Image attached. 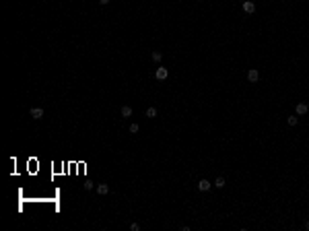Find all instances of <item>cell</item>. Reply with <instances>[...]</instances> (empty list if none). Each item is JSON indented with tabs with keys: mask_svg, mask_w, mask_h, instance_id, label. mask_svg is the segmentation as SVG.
<instances>
[{
	"mask_svg": "<svg viewBox=\"0 0 309 231\" xmlns=\"http://www.w3.org/2000/svg\"><path fill=\"white\" fill-rule=\"evenodd\" d=\"M107 192H109V186H107V184H99V186H97V194H101V196H105Z\"/></svg>",
	"mask_w": 309,
	"mask_h": 231,
	"instance_id": "cell-7",
	"label": "cell"
},
{
	"mask_svg": "<svg viewBox=\"0 0 309 231\" xmlns=\"http://www.w3.org/2000/svg\"><path fill=\"white\" fill-rule=\"evenodd\" d=\"M305 229H307V231H309V221H307V223H305Z\"/></svg>",
	"mask_w": 309,
	"mask_h": 231,
	"instance_id": "cell-17",
	"label": "cell"
},
{
	"mask_svg": "<svg viewBox=\"0 0 309 231\" xmlns=\"http://www.w3.org/2000/svg\"><path fill=\"white\" fill-rule=\"evenodd\" d=\"M198 190H200V192H208V190H210V182H208V180H200V182H198Z\"/></svg>",
	"mask_w": 309,
	"mask_h": 231,
	"instance_id": "cell-6",
	"label": "cell"
},
{
	"mask_svg": "<svg viewBox=\"0 0 309 231\" xmlns=\"http://www.w3.org/2000/svg\"><path fill=\"white\" fill-rule=\"evenodd\" d=\"M146 118H150V120L157 118V107H149V109H146Z\"/></svg>",
	"mask_w": 309,
	"mask_h": 231,
	"instance_id": "cell-11",
	"label": "cell"
},
{
	"mask_svg": "<svg viewBox=\"0 0 309 231\" xmlns=\"http://www.w3.org/2000/svg\"><path fill=\"white\" fill-rule=\"evenodd\" d=\"M286 122H288V126H297V124H299V118H297V116H288V118H286Z\"/></svg>",
	"mask_w": 309,
	"mask_h": 231,
	"instance_id": "cell-10",
	"label": "cell"
},
{
	"mask_svg": "<svg viewBox=\"0 0 309 231\" xmlns=\"http://www.w3.org/2000/svg\"><path fill=\"white\" fill-rule=\"evenodd\" d=\"M130 229H132V231H138V229H140V225H138V223H132V225H130Z\"/></svg>",
	"mask_w": 309,
	"mask_h": 231,
	"instance_id": "cell-14",
	"label": "cell"
},
{
	"mask_svg": "<svg viewBox=\"0 0 309 231\" xmlns=\"http://www.w3.org/2000/svg\"><path fill=\"white\" fill-rule=\"evenodd\" d=\"M85 190H93V182H85Z\"/></svg>",
	"mask_w": 309,
	"mask_h": 231,
	"instance_id": "cell-15",
	"label": "cell"
},
{
	"mask_svg": "<svg viewBox=\"0 0 309 231\" xmlns=\"http://www.w3.org/2000/svg\"><path fill=\"white\" fill-rule=\"evenodd\" d=\"M225 184H227V180H225L223 175H218L217 180H214V186H217V188H223V186H225Z\"/></svg>",
	"mask_w": 309,
	"mask_h": 231,
	"instance_id": "cell-9",
	"label": "cell"
},
{
	"mask_svg": "<svg viewBox=\"0 0 309 231\" xmlns=\"http://www.w3.org/2000/svg\"><path fill=\"white\" fill-rule=\"evenodd\" d=\"M138 130H140V126H138V124H130V134H136Z\"/></svg>",
	"mask_w": 309,
	"mask_h": 231,
	"instance_id": "cell-12",
	"label": "cell"
},
{
	"mask_svg": "<svg viewBox=\"0 0 309 231\" xmlns=\"http://www.w3.org/2000/svg\"><path fill=\"white\" fill-rule=\"evenodd\" d=\"M130 116H132V107L130 105H124L122 107V118H130Z\"/></svg>",
	"mask_w": 309,
	"mask_h": 231,
	"instance_id": "cell-8",
	"label": "cell"
},
{
	"mask_svg": "<svg viewBox=\"0 0 309 231\" xmlns=\"http://www.w3.org/2000/svg\"><path fill=\"white\" fill-rule=\"evenodd\" d=\"M29 116H31L33 120H41V118H43V109H41V107H33V109L29 112Z\"/></svg>",
	"mask_w": 309,
	"mask_h": 231,
	"instance_id": "cell-2",
	"label": "cell"
},
{
	"mask_svg": "<svg viewBox=\"0 0 309 231\" xmlns=\"http://www.w3.org/2000/svg\"><path fill=\"white\" fill-rule=\"evenodd\" d=\"M243 12H247V15L256 12V4H253L252 0H243Z\"/></svg>",
	"mask_w": 309,
	"mask_h": 231,
	"instance_id": "cell-1",
	"label": "cell"
},
{
	"mask_svg": "<svg viewBox=\"0 0 309 231\" xmlns=\"http://www.w3.org/2000/svg\"><path fill=\"white\" fill-rule=\"evenodd\" d=\"M247 79H249V83H258L260 81V72H258L256 68H252L249 72H247Z\"/></svg>",
	"mask_w": 309,
	"mask_h": 231,
	"instance_id": "cell-5",
	"label": "cell"
},
{
	"mask_svg": "<svg viewBox=\"0 0 309 231\" xmlns=\"http://www.w3.org/2000/svg\"><path fill=\"white\" fill-rule=\"evenodd\" d=\"M167 74H169V72H167V68H163V66H159V68H157V72H155V76H157L159 81H165V79H167Z\"/></svg>",
	"mask_w": 309,
	"mask_h": 231,
	"instance_id": "cell-4",
	"label": "cell"
},
{
	"mask_svg": "<svg viewBox=\"0 0 309 231\" xmlns=\"http://www.w3.org/2000/svg\"><path fill=\"white\" fill-rule=\"evenodd\" d=\"M295 112H297V116H305V114L309 112V105H307V103H297Z\"/></svg>",
	"mask_w": 309,
	"mask_h": 231,
	"instance_id": "cell-3",
	"label": "cell"
},
{
	"mask_svg": "<svg viewBox=\"0 0 309 231\" xmlns=\"http://www.w3.org/2000/svg\"><path fill=\"white\" fill-rule=\"evenodd\" d=\"M111 0H99V4H109Z\"/></svg>",
	"mask_w": 309,
	"mask_h": 231,
	"instance_id": "cell-16",
	"label": "cell"
},
{
	"mask_svg": "<svg viewBox=\"0 0 309 231\" xmlns=\"http://www.w3.org/2000/svg\"><path fill=\"white\" fill-rule=\"evenodd\" d=\"M161 58H163L161 52H153V60H155V62H161Z\"/></svg>",
	"mask_w": 309,
	"mask_h": 231,
	"instance_id": "cell-13",
	"label": "cell"
}]
</instances>
